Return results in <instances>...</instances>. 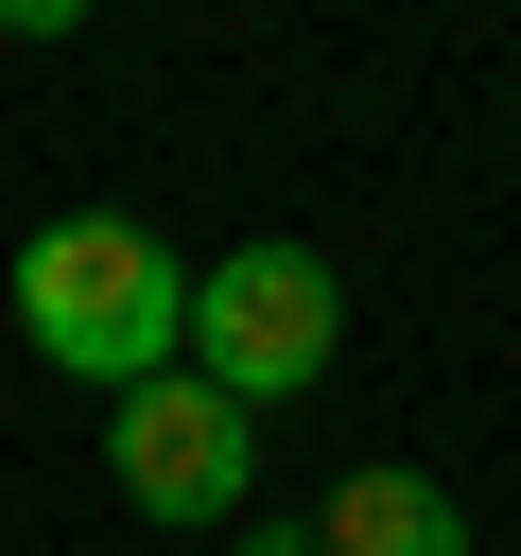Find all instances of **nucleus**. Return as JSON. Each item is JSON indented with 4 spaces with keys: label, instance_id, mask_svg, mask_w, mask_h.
Wrapping results in <instances>:
<instances>
[{
    "label": "nucleus",
    "instance_id": "obj_3",
    "mask_svg": "<svg viewBox=\"0 0 521 556\" xmlns=\"http://www.w3.org/2000/svg\"><path fill=\"white\" fill-rule=\"evenodd\" d=\"M104 469H122V504L139 521H243V469H260V417L226 400V382H191V365H156L122 417H104Z\"/></svg>",
    "mask_w": 521,
    "mask_h": 556
},
{
    "label": "nucleus",
    "instance_id": "obj_2",
    "mask_svg": "<svg viewBox=\"0 0 521 556\" xmlns=\"http://www.w3.org/2000/svg\"><path fill=\"white\" fill-rule=\"evenodd\" d=\"M330 330H347L330 261H313V243H243V261H191V348H174V365L260 417V400H295V382L330 365Z\"/></svg>",
    "mask_w": 521,
    "mask_h": 556
},
{
    "label": "nucleus",
    "instance_id": "obj_6",
    "mask_svg": "<svg viewBox=\"0 0 521 556\" xmlns=\"http://www.w3.org/2000/svg\"><path fill=\"white\" fill-rule=\"evenodd\" d=\"M69 17H87V0H0V35H69Z\"/></svg>",
    "mask_w": 521,
    "mask_h": 556
},
{
    "label": "nucleus",
    "instance_id": "obj_1",
    "mask_svg": "<svg viewBox=\"0 0 521 556\" xmlns=\"http://www.w3.org/2000/svg\"><path fill=\"white\" fill-rule=\"evenodd\" d=\"M17 330H35V365L139 400V382L191 348V261H174L139 208H52V226L17 243Z\"/></svg>",
    "mask_w": 521,
    "mask_h": 556
},
{
    "label": "nucleus",
    "instance_id": "obj_5",
    "mask_svg": "<svg viewBox=\"0 0 521 556\" xmlns=\"http://www.w3.org/2000/svg\"><path fill=\"white\" fill-rule=\"evenodd\" d=\"M226 556H313V521H226Z\"/></svg>",
    "mask_w": 521,
    "mask_h": 556
},
{
    "label": "nucleus",
    "instance_id": "obj_4",
    "mask_svg": "<svg viewBox=\"0 0 521 556\" xmlns=\"http://www.w3.org/2000/svg\"><path fill=\"white\" fill-rule=\"evenodd\" d=\"M313 556H469V504L382 452V469H347V486L313 504Z\"/></svg>",
    "mask_w": 521,
    "mask_h": 556
}]
</instances>
